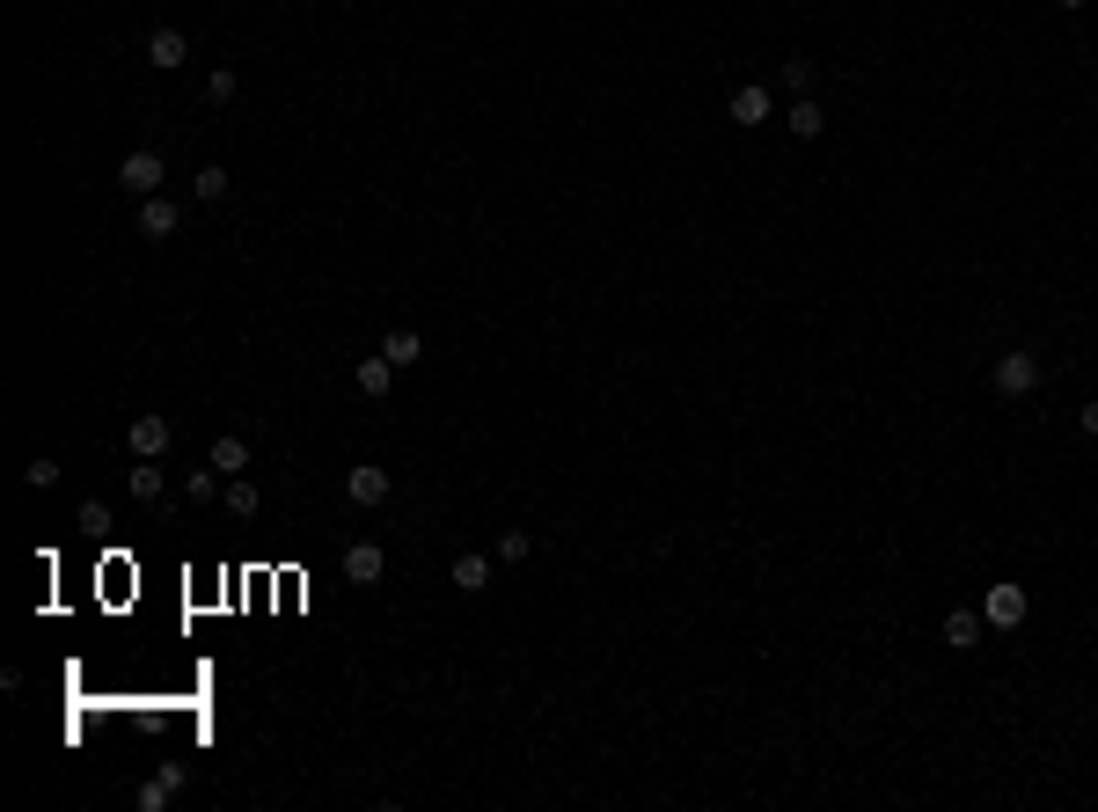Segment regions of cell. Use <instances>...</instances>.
I'll list each match as a JSON object with an SVG mask.
<instances>
[{"label": "cell", "instance_id": "cell-1", "mask_svg": "<svg viewBox=\"0 0 1098 812\" xmlns=\"http://www.w3.org/2000/svg\"><path fill=\"white\" fill-rule=\"evenodd\" d=\"M125 446H132V462H162L176 446V425L162 418V410H140V418L125 425Z\"/></svg>", "mask_w": 1098, "mask_h": 812}, {"label": "cell", "instance_id": "cell-2", "mask_svg": "<svg viewBox=\"0 0 1098 812\" xmlns=\"http://www.w3.org/2000/svg\"><path fill=\"white\" fill-rule=\"evenodd\" d=\"M184 784H191V768H184V762H162L140 790H132V805H140V812H169L176 798H184Z\"/></svg>", "mask_w": 1098, "mask_h": 812}, {"label": "cell", "instance_id": "cell-3", "mask_svg": "<svg viewBox=\"0 0 1098 812\" xmlns=\"http://www.w3.org/2000/svg\"><path fill=\"white\" fill-rule=\"evenodd\" d=\"M1032 389H1040V351H996V395H1011V403H1018V395H1032Z\"/></svg>", "mask_w": 1098, "mask_h": 812}, {"label": "cell", "instance_id": "cell-4", "mask_svg": "<svg viewBox=\"0 0 1098 812\" xmlns=\"http://www.w3.org/2000/svg\"><path fill=\"white\" fill-rule=\"evenodd\" d=\"M389 491H395V476H389L381 462L344 468V498H352V505H366V513H374V505H389Z\"/></svg>", "mask_w": 1098, "mask_h": 812}, {"label": "cell", "instance_id": "cell-5", "mask_svg": "<svg viewBox=\"0 0 1098 812\" xmlns=\"http://www.w3.org/2000/svg\"><path fill=\"white\" fill-rule=\"evenodd\" d=\"M725 118H732V124H747V132H755V124H769V118H777V96H769V81H740V88H732V103H725Z\"/></svg>", "mask_w": 1098, "mask_h": 812}, {"label": "cell", "instance_id": "cell-6", "mask_svg": "<svg viewBox=\"0 0 1098 812\" xmlns=\"http://www.w3.org/2000/svg\"><path fill=\"white\" fill-rule=\"evenodd\" d=\"M162 176H169V169H162V154H154V147H132V154L118 162V183H125L132 198H154V191H162Z\"/></svg>", "mask_w": 1098, "mask_h": 812}, {"label": "cell", "instance_id": "cell-7", "mask_svg": "<svg viewBox=\"0 0 1098 812\" xmlns=\"http://www.w3.org/2000/svg\"><path fill=\"white\" fill-rule=\"evenodd\" d=\"M1025 608H1032L1025 586H989V593H981V622H989V630H1018Z\"/></svg>", "mask_w": 1098, "mask_h": 812}, {"label": "cell", "instance_id": "cell-8", "mask_svg": "<svg viewBox=\"0 0 1098 812\" xmlns=\"http://www.w3.org/2000/svg\"><path fill=\"white\" fill-rule=\"evenodd\" d=\"M176 227H184V205H176L169 191H154V198H140V235H146V242H169Z\"/></svg>", "mask_w": 1098, "mask_h": 812}, {"label": "cell", "instance_id": "cell-9", "mask_svg": "<svg viewBox=\"0 0 1098 812\" xmlns=\"http://www.w3.org/2000/svg\"><path fill=\"white\" fill-rule=\"evenodd\" d=\"M352 389H359L366 403H381V395L395 389V359H389V351H374V359H359V367H352Z\"/></svg>", "mask_w": 1098, "mask_h": 812}, {"label": "cell", "instance_id": "cell-10", "mask_svg": "<svg viewBox=\"0 0 1098 812\" xmlns=\"http://www.w3.org/2000/svg\"><path fill=\"white\" fill-rule=\"evenodd\" d=\"M381 571H389L381 541H352V549H344V578H352V586H381Z\"/></svg>", "mask_w": 1098, "mask_h": 812}, {"label": "cell", "instance_id": "cell-11", "mask_svg": "<svg viewBox=\"0 0 1098 812\" xmlns=\"http://www.w3.org/2000/svg\"><path fill=\"white\" fill-rule=\"evenodd\" d=\"M146 59H154L162 74H176V67L191 59V37H184V29H176V23H162V29H154V37H146Z\"/></svg>", "mask_w": 1098, "mask_h": 812}, {"label": "cell", "instance_id": "cell-12", "mask_svg": "<svg viewBox=\"0 0 1098 812\" xmlns=\"http://www.w3.org/2000/svg\"><path fill=\"white\" fill-rule=\"evenodd\" d=\"M783 132H791V140H820V132H828V110H820L813 96H791V110H783Z\"/></svg>", "mask_w": 1098, "mask_h": 812}, {"label": "cell", "instance_id": "cell-13", "mask_svg": "<svg viewBox=\"0 0 1098 812\" xmlns=\"http://www.w3.org/2000/svg\"><path fill=\"white\" fill-rule=\"evenodd\" d=\"M205 462H213L220 476H243V468H249V440H243V432H220V440L205 446Z\"/></svg>", "mask_w": 1098, "mask_h": 812}, {"label": "cell", "instance_id": "cell-14", "mask_svg": "<svg viewBox=\"0 0 1098 812\" xmlns=\"http://www.w3.org/2000/svg\"><path fill=\"white\" fill-rule=\"evenodd\" d=\"M981 630H989V622H981V608H952V616H945V644H952V652H975Z\"/></svg>", "mask_w": 1098, "mask_h": 812}, {"label": "cell", "instance_id": "cell-15", "mask_svg": "<svg viewBox=\"0 0 1098 812\" xmlns=\"http://www.w3.org/2000/svg\"><path fill=\"white\" fill-rule=\"evenodd\" d=\"M125 491L140 498V505H162V462H132L125 468Z\"/></svg>", "mask_w": 1098, "mask_h": 812}, {"label": "cell", "instance_id": "cell-16", "mask_svg": "<svg viewBox=\"0 0 1098 812\" xmlns=\"http://www.w3.org/2000/svg\"><path fill=\"white\" fill-rule=\"evenodd\" d=\"M381 351L395 359V373H411L417 359H425V337H417V330H389V337H381Z\"/></svg>", "mask_w": 1098, "mask_h": 812}, {"label": "cell", "instance_id": "cell-17", "mask_svg": "<svg viewBox=\"0 0 1098 812\" xmlns=\"http://www.w3.org/2000/svg\"><path fill=\"white\" fill-rule=\"evenodd\" d=\"M454 593H491V557H454Z\"/></svg>", "mask_w": 1098, "mask_h": 812}, {"label": "cell", "instance_id": "cell-18", "mask_svg": "<svg viewBox=\"0 0 1098 812\" xmlns=\"http://www.w3.org/2000/svg\"><path fill=\"white\" fill-rule=\"evenodd\" d=\"M220 505H227V520H257V505H264V498H257V483H243V476H235V483L220 491Z\"/></svg>", "mask_w": 1098, "mask_h": 812}, {"label": "cell", "instance_id": "cell-19", "mask_svg": "<svg viewBox=\"0 0 1098 812\" xmlns=\"http://www.w3.org/2000/svg\"><path fill=\"white\" fill-rule=\"evenodd\" d=\"M191 198H198V205H220V198H227V169H220V162H205V169L191 176Z\"/></svg>", "mask_w": 1098, "mask_h": 812}, {"label": "cell", "instance_id": "cell-20", "mask_svg": "<svg viewBox=\"0 0 1098 812\" xmlns=\"http://www.w3.org/2000/svg\"><path fill=\"white\" fill-rule=\"evenodd\" d=\"M813 74H820L813 59H783V67H777V88H791V96H813Z\"/></svg>", "mask_w": 1098, "mask_h": 812}, {"label": "cell", "instance_id": "cell-21", "mask_svg": "<svg viewBox=\"0 0 1098 812\" xmlns=\"http://www.w3.org/2000/svg\"><path fill=\"white\" fill-rule=\"evenodd\" d=\"M184 498H191V505H213V498H220V468L213 462L191 468V476H184Z\"/></svg>", "mask_w": 1098, "mask_h": 812}, {"label": "cell", "instance_id": "cell-22", "mask_svg": "<svg viewBox=\"0 0 1098 812\" xmlns=\"http://www.w3.org/2000/svg\"><path fill=\"white\" fill-rule=\"evenodd\" d=\"M491 557H498V564H528V557H535V535H520V527H506Z\"/></svg>", "mask_w": 1098, "mask_h": 812}, {"label": "cell", "instance_id": "cell-23", "mask_svg": "<svg viewBox=\"0 0 1098 812\" xmlns=\"http://www.w3.org/2000/svg\"><path fill=\"white\" fill-rule=\"evenodd\" d=\"M235 88H243L235 67H213V74H205V103H213V110H220V103H235Z\"/></svg>", "mask_w": 1098, "mask_h": 812}, {"label": "cell", "instance_id": "cell-24", "mask_svg": "<svg viewBox=\"0 0 1098 812\" xmlns=\"http://www.w3.org/2000/svg\"><path fill=\"white\" fill-rule=\"evenodd\" d=\"M23 483H29V491H51V483H59V462H51V454H37V462L23 468Z\"/></svg>", "mask_w": 1098, "mask_h": 812}, {"label": "cell", "instance_id": "cell-25", "mask_svg": "<svg viewBox=\"0 0 1098 812\" xmlns=\"http://www.w3.org/2000/svg\"><path fill=\"white\" fill-rule=\"evenodd\" d=\"M73 520H81L88 535H103V527H110V513H103V498H81V513H73Z\"/></svg>", "mask_w": 1098, "mask_h": 812}, {"label": "cell", "instance_id": "cell-26", "mask_svg": "<svg viewBox=\"0 0 1098 812\" xmlns=\"http://www.w3.org/2000/svg\"><path fill=\"white\" fill-rule=\"evenodd\" d=\"M1076 425H1084V432H1091V440H1098V395H1091V403H1084V410H1076Z\"/></svg>", "mask_w": 1098, "mask_h": 812}, {"label": "cell", "instance_id": "cell-27", "mask_svg": "<svg viewBox=\"0 0 1098 812\" xmlns=\"http://www.w3.org/2000/svg\"><path fill=\"white\" fill-rule=\"evenodd\" d=\"M1054 8H1084V0H1054Z\"/></svg>", "mask_w": 1098, "mask_h": 812}]
</instances>
